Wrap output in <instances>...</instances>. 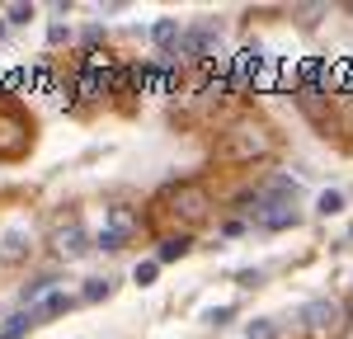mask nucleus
Instances as JSON below:
<instances>
[{
    "instance_id": "423d86ee",
    "label": "nucleus",
    "mask_w": 353,
    "mask_h": 339,
    "mask_svg": "<svg viewBox=\"0 0 353 339\" xmlns=\"http://www.w3.org/2000/svg\"><path fill=\"white\" fill-rule=\"evenodd\" d=\"M254 222L264 226V231L297 226V207H292V203H254Z\"/></svg>"
},
{
    "instance_id": "f257e3e1",
    "label": "nucleus",
    "mask_w": 353,
    "mask_h": 339,
    "mask_svg": "<svg viewBox=\"0 0 353 339\" xmlns=\"http://www.w3.org/2000/svg\"><path fill=\"white\" fill-rule=\"evenodd\" d=\"M273 151V132L264 123H236V127H226V137L217 141V161L226 165H254V161H264Z\"/></svg>"
},
{
    "instance_id": "f03ea898",
    "label": "nucleus",
    "mask_w": 353,
    "mask_h": 339,
    "mask_svg": "<svg viewBox=\"0 0 353 339\" xmlns=\"http://www.w3.org/2000/svg\"><path fill=\"white\" fill-rule=\"evenodd\" d=\"M161 207H165V217H174V222H184V226H198V222H208V212H212V198H208V189L203 184H179V189H170V194L161 198Z\"/></svg>"
},
{
    "instance_id": "393cba45",
    "label": "nucleus",
    "mask_w": 353,
    "mask_h": 339,
    "mask_svg": "<svg viewBox=\"0 0 353 339\" xmlns=\"http://www.w3.org/2000/svg\"><path fill=\"white\" fill-rule=\"evenodd\" d=\"M344 10H349V14H353V0H349V5H344Z\"/></svg>"
},
{
    "instance_id": "4be33fe9",
    "label": "nucleus",
    "mask_w": 353,
    "mask_h": 339,
    "mask_svg": "<svg viewBox=\"0 0 353 339\" xmlns=\"http://www.w3.org/2000/svg\"><path fill=\"white\" fill-rule=\"evenodd\" d=\"M66 38H71V28H66V24H52V28H48V43H66Z\"/></svg>"
},
{
    "instance_id": "5701e85b",
    "label": "nucleus",
    "mask_w": 353,
    "mask_h": 339,
    "mask_svg": "<svg viewBox=\"0 0 353 339\" xmlns=\"http://www.w3.org/2000/svg\"><path fill=\"white\" fill-rule=\"evenodd\" d=\"M208 320H212V325H226V320H231V307H217L212 316H208Z\"/></svg>"
},
{
    "instance_id": "a211bd4d",
    "label": "nucleus",
    "mask_w": 353,
    "mask_h": 339,
    "mask_svg": "<svg viewBox=\"0 0 353 339\" xmlns=\"http://www.w3.org/2000/svg\"><path fill=\"white\" fill-rule=\"evenodd\" d=\"M33 19V5H10L5 10V24H28Z\"/></svg>"
},
{
    "instance_id": "0eeeda50",
    "label": "nucleus",
    "mask_w": 353,
    "mask_h": 339,
    "mask_svg": "<svg viewBox=\"0 0 353 339\" xmlns=\"http://www.w3.org/2000/svg\"><path fill=\"white\" fill-rule=\"evenodd\" d=\"M52 245H57V254H66V259H81V254L90 250V245H85V231H81L76 222H71V226H61V231L52 236Z\"/></svg>"
},
{
    "instance_id": "2eb2a0df",
    "label": "nucleus",
    "mask_w": 353,
    "mask_h": 339,
    "mask_svg": "<svg viewBox=\"0 0 353 339\" xmlns=\"http://www.w3.org/2000/svg\"><path fill=\"white\" fill-rule=\"evenodd\" d=\"M71 307V297H66V292H52V297H48V302H43V307L33 311V316H38V320H43V316H61V311Z\"/></svg>"
},
{
    "instance_id": "dca6fc26",
    "label": "nucleus",
    "mask_w": 353,
    "mask_h": 339,
    "mask_svg": "<svg viewBox=\"0 0 353 339\" xmlns=\"http://www.w3.org/2000/svg\"><path fill=\"white\" fill-rule=\"evenodd\" d=\"M156 274H161V259H141V264L132 269V278L141 282V287H151V282H156Z\"/></svg>"
},
{
    "instance_id": "6e6552de",
    "label": "nucleus",
    "mask_w": 353,
    "mask_h": 339,
    "mask_svg": "<svg viewBox=\"0 0 353 339\" xmlns=\"http://www.w3.org/2000/svg\"><path fill=\"white\" fill-rule=\"evenodd\" d=\"M179 38H184V33H179V19H156V24H151V43H156V48H174V52H179Z\"/></svg>"
},
{
    "instance_id": "7ed1b4c3",
    "label": "nucleus",
    "mask_w": 353,
    "mask_h": 339,
    "mask_svg": "<svg viewBox=\"0 0 353 339\" xmlns=\"http://www.w3.org/2000/svg\"><path fill=\"white\" fill-rule=\"evenodd\" d=\"M28 141H33V123L19 113V104L0 99V161H19Z\"/></svg>"
},
{
    "instance_id": "412c9836",
    "label": "nucleus",
    "mask_w": 353,
    "mask_h": 339,
    "mask_svg": "<svg viewBox=\"0 0 353 339\" xmlns=\"http://www.w3.org/2000/svg\"><path fill=\"white\" fill-rule=\"evenodd\" d=\"M297 14H301V24H316V14H325V5H301Z\"/></svg>"
},
{
    "instance_id": "9d476101",
    "label": "nucleus",
    "mask_w": 353,
    "mask_h": 339,
    "mask_svg": "<svg viewBox=\"0 0 353 339\" xmlns=\"http://www.w3.org/2000/svg\"><path fill=\"white\" fill-rule=\"evenodd\" d=\"M184 254H189V236H165L156 259H161V264H174V259H184Z\"/></svg>"
},
{
    "instance_id": "9b49d317",
    "label": "nucleus",
    "mask_w": 353,
    "mask_h": 339,
    "mask_svg": "<svg viewBox=\"0 0 353 339\" xmlns=\"http://www.w3.org/2000/svg\"><path fill=\"white\" fill-rule=\"evenodd\" d=\"M316 212H321V217H334V212H344V194H339V189H325V194L316 198Z\"/></svg>"
},
{
    "instance_id": "6ab92c4d",
    "label": "nucleus",
    "mask_w": 353,
    "mask_h": 339,
    "mask_svg": "<svg viewBox=\"0 0 353 339\" xmlns=\"http://www.w3.org/2000/svg\"><path fill=\"white\" fill-rule=\"evenodd\" d=\"M99 297H109V282H104V278H90V282H85V302H99Z\"/></svg>"
},
{
    "instance_id": "f8f14e48",
    "label": "nucleus",
    "mask_w": 353,
    "mask_h": 339,
    "mask_svg": "<svg viewBox=\"0 0 353 339\" xmlns=\"http://www.w3.org/2000/svg\"><path fill=\"white\" fill-rule=\"evenodd\" d=\"M33 320H38L33 311H28V316H10V320H5V330H0V339H24V330L33 325Z\"/></svg>"
},
{
    "instance_id": "f3484780",
    "label": "nucleus",
    "mask_w": 353,
    "mask_h": 339,
    "mask_svg": "<svg viewBox=\"0 0 353 339\" xmlns=\"http://www.w3.org/2000/svg\"><path fill=\"white\" fill-rule=\"evenodd\" d=\"M0 245H5V250H0V259H19V254H24V231H10Z\"/></svg>"
},
{
    "instance_id": "20e7f679",
    "label": "nucleus",
    "mask_w": 353,
    "mask_h": 339,
    "mask_svg": "<svg viewBox=\"0 0 353 339\" xmlns=\"http://www.w3.org/2000/svg\"><path fill=\"white\" fill-rule=\"evenodd\" d=\"M179 56H217V28L212 24H193L184 28V38H179Z\"/></svg>"
},
{
    "instance_id": "1a4fd4ad",
    "label": "nucleus",
    "mask_w": 353,
    "mask_h": 339,
    "mask_svg": "<svg viewBox=\"0 0 353 339\" xmlns=\"http://www.w3.org/2000/svg\"><path fill=\"white\" fill-rule=\"evenodd\" d=\"M278 85H283V61L264 56V66L254 71V90H278Z\"/></svg>"
},
{
    "instance_id": "4468645a",
    "label": "nucleus",
    "mask_w": 353,
    "mask_h": 339,
    "mask_svg": "<svg viewBox=\"0 0 353 339\" xmlns=\"http://www.w3.org/2000/svg\"><path fill=\"white\" fill-rule=\"evenodd\" d=\"M52 274H43V278H33V282H28V287H24V302H38V297H52Z\"/></svg>"
},
{
    "instance_id": "ddd939ff",
    "label": "nucleus",
    "mask_w": 353,
    "mask_h": 339,
    "mask_svg": "<svg viewBox=\"0 0 353 339\" xmlns=\"http://www.w3.org/2000/svg\"><path fill=\"white\" fill-rule=\"evenodd\" d=\"M123 240H128V236H123V231H113V226H104V231H99V240H94V245H99V250H104V254H118V250H123Z\"/></svg>"
},
{
    "instance_id": "39448f33",
    "label": "nucleus",
    "mask_w": 353,
    "mask_h": 339,
    "mask_svg": "<svg viewBox=\"0 0 353 339\" xmlns=\"http://www.w3.org/2000/svg\"><path fill=\"white\" fill-rule=\"evenodd\" d=\"M301 320H306L311 330H339V320H344V307H339L334 297H316V302H306Z\"/></svg>"
},
{
    "instance_id": "aec40b11",
    "label": "nucleus",
    "mask_w": 353,
    "mask_h": 339,
    "mask_svg": "<svg viewBox=\"0 0 353 339\" xmlns=\"http://www.w3.org/2000/svg\"><path fill=\"white\" fill-rule=\"evenodd\" d=\"M245 335H250V339H273V320H250Z\"/></svg>"
},
{
    "instance_id": "b1692460",
    "label": "nucleus",
    "mask_w": 353,
    "mask_h": 339,
    "mask_svg": "<svg viewBox=\"0 0 353 339\" xmlns=\"http://www.w3.org/2000/svg\"><path fill=\"white\" fill-rule=\"evenodd\" d=\"M0 38H5V19H0Z\"/></svg>"
}]
</instances>
